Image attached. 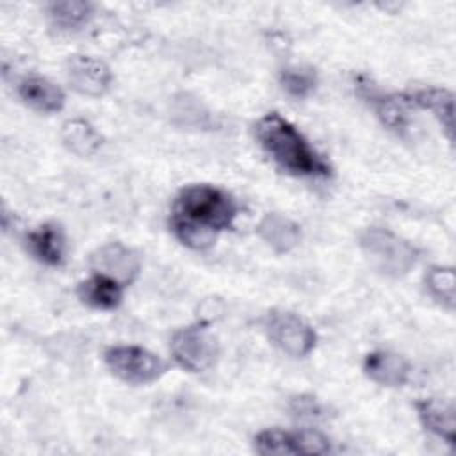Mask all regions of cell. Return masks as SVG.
I'll use <instances>...</instances> for the list:
<instances>
[{
  "label": "cell",
  "instance_id": "obj_1",
  "mask_svg": "<svg viewBox=\"0 0 456 456\" xmlns=\"http://www.w3.org/2000/svg\"><path fill=\"white\" fill-rule=\"evenodd\" d=\"M235 216L237 203L226 191L194 183L178 192L169 223L182 244L203 251L216 242L219 232L232 228Z\"/></svg>",
  "mask_w": 456,
  "mask_h": 456
},
{
  "label": "cell",
  "instance_id": "obj_2",
  "mask_svg": "<svg viewBox=\"0 0 456 456\" xmlns=\"http://www.w3.org/2000/svg\"><path fill=\"white\" fill-rule=\"evenodd\" d=\"M256 137L267 155L294 176H328L330 164L285 118L269 112L256 123Z\"/></svg>",
  "mask_w": 456,
  "mask_h": 456
},
{
  "label": "cell",
  "instance_id": "obj_3",
  "mask_svg": "<svg viewBox=\"0 0 456 456\" xmlns=\"http://www.w3.org/2000/svg\"><path fill=\"white\" fill-rule=\"evenodd\" d=\"M358 246L372 269L383 276L401 278L419 262V248L388 228L369 226L358 235Z\"/></svg>",
  "mask_w": 456,
  "mask_h": 456
},
{
  "label": "cell",
  "instance_id": "obj_4",
  "mask_svg": "<svg viewBox=\"0 0 456 456\" xmlns=\"http://www.w3.org/2000/svg\"><path fill=\"white\" fill-rule=\"evenodd\" d=\"M109 370L125 383L146 385L166 374L167 363L141 346H112L103 353Z\"/></svg>",
  "mask_w": 456,
  "mask_h": 456
},
{
  "label": "cell",
  "instance_id": "obj_5",
  "mask_svg": "<svg viewBox=\"0 0 456 456\" xmlns=\"http://www.w3.org/2000/svg\"><path fill=\"white\" fill-rule=\"evenodd\" d=\"M175 362L189 372H203L210 369L219 356V342L205 324H191L178 328L169 340Z\"/></svg>",
  "mask_w": 456,
  "mask_h": 456
},
{
  "label": "cell",
  "instance_id": "obj_6",
  "mask_svg": "<svg viewBox=\"0 0 456 456\" xmlns=\"http://www.w3.org/2000/svg\"><path fill=\"white\" fill-rule=\"evenodd\" d=\"M267 338L292 358L308 356L315 344V330L297 314L287 310H271L262 321Z\"/></svg>",
  "mask_w": 456,
  "mask_h": 456
},
{
  "label": "cell",
  "instance_id": "obj_7",
  "mask_svg": "<svg viewBox=\"0 0 456 456\" xmlns=\"http://www.w3.org/2000/svg\"><path fill=\"white\" fill-rule=\"evenodd\" d=\"M253 447L258 454H328L331 442L326 435L315 429L283 431V429H264L255 440Z\"/></svg>",
  "mask_w": 456,
  "mask_h": 456
},
{
  "label": "cell",
  "instance_id": "obj_8",
  "mask_svg": "<svg viewBox=\"0 0 456 456\" xmlns=\"http://www.w3.org/2000/svg\"><path fill=\"white\" fill-rule=\"evenodd\" d=\"M89 264L94 273L105 274L123 287L130 285L141 271V256L123 242H109L91 253Z\"/></svg>",
  "mask_w": 456,
  "mask_h": 456
},
{
  "label": "cell",
  "instance_id": "obj_9",
  "mask_svg": "<svg viewBox=\"0 0 456 456\" xmlns=\"http://www.w3.org/2000/svg\"><path fill=\"white\" fill-rule=\"evenodd\" d=\"M66 78L78 94L100 98L110 89L112 71L102 59L93 55H71L66 62Z\"/></svg>",
  "mask_w": 456,
  "mask_h": 456
},
{
  "label": "cell",
  "instance_id": "obj_10",
  "mask_svg": "<svg viewBox=\"0 0 456 456\" xmlns=\"http://www.w3.org/2000/svg\"><path fill=\"white\" fill-rule=\"evenodd\" d=\"M358 94L372 107L379 121L392 132L404 135L408 126H410V118H408V96H399V94H387L379 91L376 86H372L369 80H358Z\"/></svg>",
  "mask_w": 456,
  "mask_h": 456
},
{
  "label": "cell",
  "instance_id": "obj_11",
  "mask_svg": "<svg viewBox=\"0 0 456 456\" xmlns=\"http://www.w3.org/2000/svg\"><path fill=\"white\" fill-rule=\"evenodd\" d=\"M415 411L420 420V424L447 442L449 445H454L456 438V408L452 401L447 399H436V397H426L415 403Z\"/></svg>",
  "mask_w": 456,
  "mask_h": 456
},
{
  "label": "cell",
  "instance_id": "obj_12",
  "mask_svg": "<svg viewBox=\"0 0 456 456\" xmlns=\"http://www.w3.org/2000/svg\"><path fill=\"white\" fill-rule=\"evenodd\" d=\"M367 378L381 387H403L410 376V363L404 356L392 351H372L363 360Z\"/></svg>",
  "mask_w": 456,
  "mask_h": 456
},
{
  "label": "cell",
  "instance_id": "obj_13",
  "mask_svg": "<svg viewBox=\"0 0 456 456\" xmlns=\"http://www.w3.org/2000/svg\"><path fill=\"white\" fill-rule=\"evenodd\" d=\"M18 96L36 112L53 114L66 103L64 91L45 77H25L18 84Z\"/></svg>",
  "mask_w": 456,
  "mask_h": 456
},
{
  "label": "cell",
  "instance_id": "obj_14",
  "mask_svg": "<svg viewBox=\"0 0 456 456\" xmlns=\"http://www.w3.org/2000/svg\"><path fill=\"white\" fill-rule=\"evenodd\" d=\"M258 237L276 253L292 251L301 240V228L297 223L280 212H267L256 224Z\"/></svg>",
  "mask_w": 456,
  "mask_h": 456
},
{
  "label": "cell",
  "instance_id": "obj_15",
  "mask_svg": "<svg viewBox=\"0 0 456 456\" xmlns=\"http://www.w3.org/2000/svg\"><path fill=\"white\" fill-rule=\"evenodd\" d=\"M25 244L30 255L46 265H62L66 258L64 233L53 223H46L37 230L28 232L25 237Z\"/></svg>",
  "mask_w": 456,
  "mask_h": 456
},
{
  "label": "cell",
  "instance_id": "obj_16",
  "mask_svg": "<svg viewBox=\"0 0 456 456\" xmlns=\"http://www.w3.org/2000/svg\"><path fill=\"white\" fill-rule=\"evenodd\" d=\"M78 299L94 310H114L123 301V285L116 280L94 273L77 285Z\"/></svg>",
  "mask_w": 456,
  "mask_h": 456
},
{
  "label": "cell",
  "instance_id": "obj_17",
  "mask_svg": "<svg viewBox=\"0 0 456 456\" xmlns=\"http://www.w3.org/2000/svg\"><path fill=\"white\" fill-rule=\"evenodd\" d=\"M410 105L429 110L442 125L449 141L454 137V96L444 87H424L408 94Z\"/></svg>",
  "mask_w": 456,
  "mask_h": 456
},
{
  "label": "cell",
  "instance_id": "obj_18",
  "mask_svg": "<svg viewBox=\"0 0 456 456\" xmlns=\"http://www.w3.org/2000/svg\"><path fill=\"white\" fill-rule=\"evenodd\" d=\"M61 139L64 146L78 157H91L102 146V135L96 132V128L89 121L80 118L68 119L62 125Z\"/></svg>",
  "mask_w": 456,
  "mask_h": 456
},
{
  "label": "cell",
  "instance_id": "obj_19",
  "mask_svg": "<svg viewBox=\"0 0 456 456\" xmlns=\"http://www.w3.org/2000/svg\"><path fill=\"white\" fill-rule=\"evenodd\" d=\"M48 18L53 27L59 30H78L89 23L93 18V4L66 0V2H52L46 7Z\"/></svg>",
  "mask_w": 456,
  "mask_h": 456
},
{
  "label": "cell",
  "instance_id": "obj_20",
  "mask_svg": "<svg viewBox=\"0 0 456 456\" xmlns=\"http://www.w3.org/2000/svg\"><path fill=\"white\" fill-rule=\"evenodd\" d=\"M429 296L445 310L452 312L456 305V278L452 267L433 265L424 276Z\"/></svg>",
  "mask_w": 456,
  "mask_h": 456
},
{
  "label": "cell",
  "instance_id": "obj_21",
  "mask_svg": "<svg viewBox=\"0 0 456 456\" xmlns=\"http://www.w3.org/2000/svg\"><path fill=\"white\" fill-rule=\"evenodd\" d=\"M280 84L292 98H308L317 87V73L310 66H287L280 71Z\"/></svg>",
  "mask_w": 456,
  "mask_h": 456
},
{
  "label": "cell",
  "instance_id": "obj_22",
  "mask_svg": "<svg viewBox=\"0 0 456 456\" xmlns=\"http://www.w3.org/2000/svg\"><path fill=\"white\" fill-rule=\"evenodd\" d=\"M290 410L297 417H322V406L317 403L315 397L312 395H297L290 401Z\"/></svg>",
  "mask_w": 456,
  "mask_h": 456
}]
</instances>
